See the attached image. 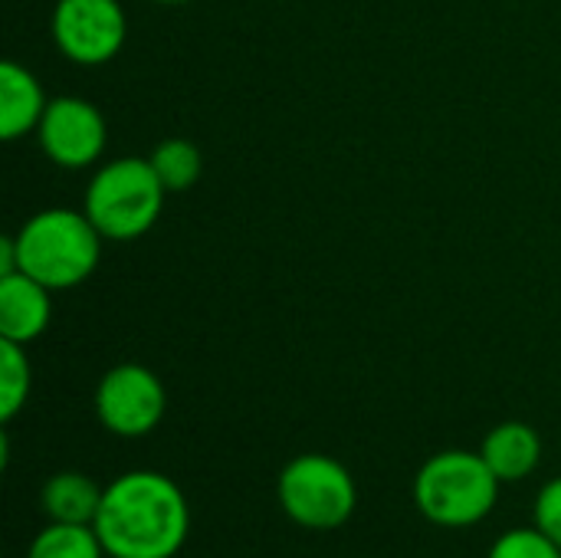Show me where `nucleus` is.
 <instances>
[{
    "mask_svg": "<svg viewBox=\"0 0 561 558\" xmlns=\"http://www.w3.org/2000/svg\"><path fill=\"white\" fill-rule=\"evenodd\" d=\"M53 322V289L26 273L0 276V339L30 345Z\"/></svg>",
    "mask_w": 561,
    "mask_h": 558,
    "instance_id": "nucleus-9",
    "label": "nucleus"
},
{
    "mask_svg": "<svg viewBox=\"0 0 561 558\" xmlns=\"http://www.w3.org/2000/svg\"><path fill=\"white\" fill-rule=\"evenodd\" d=\"M30 385H33V372H30L26 345L0 339V421L3 424L23 411L30 398Z\"/></svg>",
    "mask_w": 561,
    "mask_h": 558,
    "instance_id": "nucleus-15",
    "label": "nucleus"
},
{
    "mask_svg": "<svg viewBox=\"0 0 561 558\" xmlns=\"http://www.w3.org/2000/svg\"><path fill=\"white\" fill-rule=\"evenodd\" d=\"M26 558H105V549L95 526L49 523L30 543Z\"/></svg>",
    "mask_w": 561,
    "mask_h": 558,
    "instance_id": "nucleus-13",
    "label": "nucleus"
},
{
    "mask_svg": "<svg viewBox=\"0 0 561 558\" xmlns=\"http://www.w3.org/2000/svg\"><path fill=\"white\" fill-rule=\"evenodd\" d=\"M151 168L154 174L161 178L164 191L168 194H181V191H191L197 181H201V171H204V158L201 151L184 141V138H168L161 141L154 151H151Z\"/></svg>",
    "mask_w": 561,
    "mask_h": 558,
    "instance_id": "nucleus-14",
    "label": "nucleus"
},
{
    "mask_svg": "<svg viewBox=\"0 0 561 558\" xmlns=\"http://www.w3.org/2000/svg\"><path fill=\"white\" fill-rule=\"evenodd\" d=\"M500 500V477L483 454L440 451L414 477V503L421 516L440 529H470L483 523Z\"/></svg>",
    "mask_w": 561,
    "mask_h": 558,
    "instance_id": "nucleus-3",
    "label": "nucleus"
},
{
    "mask_svg": "<svg viewBox=\"0 0 561 558\" xmlns=\"http://www.w3.org/2000/svg\"><path fill=\"white\" fill-rule=\"evenodd\" d=\"M105 487H99L92 477L62 470L53 474L43 490H39V506L49 523H76V526H92L102 506Z\"/></svg>",
    "mask_w": 561,
    "mask_h": 558,
    "instance_id": "nucleus-12",
    "label": "nucleus"
},
{
    "mask_svg": "<svg viewBox=\"0 0 561 558\" xmlns=\"http://www.w3.org/2000/svg\"><path fill=\"white\" fill-rule=\"evenodd\" d=\"M102 234L89 214L72 207H46L16 234V273L33 276L46 289H72L85 283L102 257Z\"/></svg>",
    "mask_w": 561,
    "mask_h": 558,
    "instance_id": "nucleus-2",
    "label": "nucleus"
},
{
    "mask_svg": "<svg viewBox=\"0 0 561 558\" xmlns=\"http://www.w3.org/2000/svg\"><path fill=\"white\" fill-rule=\"evenodd\" d=\"M486 467L500 477V483H516L526 480L529 474H536L539 460H542V441L536 434V428L523 424V421H506L496 424L480 447Z\"/></svg>",
    "mask_w": 561,
    "mask_h": 558,
    "instance_id": "nucleus-11",
    "label": "nucleus"
},
{
    "mask_svg": "<svg viewBox=\"0 0 561 558\" xmlns=\"http://www.w3.org/2000/svg\"><path fill=\"white\" fill-rule=\"evenodd\" d=\"M168 408L161 378L135 362L115 365L102 375L95 388V418L115 437H145L151 434Z\"/></svg>",
    "mask_w": 561,
    "mask_h": 558,
    "instance_id": "nucleus-6",
    "label": "nucleus"
},
{
    "mask_svg": "<svg viewBox=\"0 0 561 558\" xmlns=\"http://www.w3.org/2000/svg\"><path fill=\"white\" fill-rule=\"evenodd\" d=\"M164 184L148 158H115L85 187V214L105 240L145 237L164 207Z\"/></svg>",
    "mask_w": 561,
    "mask_h": 558,
    "instance_id": "nucleus-4",
    "label": "nucleus"
},
{
    "mask_svg": "<svg viewBox=\"0 0 561 558\" xmlns=\"http://www.w3.org/2000/svg\"><path fill=\"white\" fill-rule=\"evenodd\" d=\"M95 533L112 558H174L191 533L184 490L158 470H131L105 487Z\"/></svg>",
    "mask_w": 561,
    "mask_h": 558,
    "instance_id": "nucleus-1",
    "label": "nucleus"
},
{
    "mask_svg": "<svg viewBox=\"0 0 561 558\" xmlns=\"http://www.w3.org/2000/svg\"><path fill=\"white\" fill-rule=\"evenodd\" d=\"M276 500L289 523L329 533L352 520L358 506V487L342 460L329 454H302L283 467L276 480Z\"/></svg>",
    "mask_w": 561,
    "mask_h": 558,
    "instance_id": "nucleus-5",
    "label": "nucleus"
},
{
    "mask_svg": "<svg viewBox=\"0 0 561 558\" xmlns=\"http://www.w3.org/2000/svg\"><path fill=\"white\" fill-rule=\"evenodd\" d=\"M128 20L118 0H59L53 10V39L69 62L102 66L125 46Z\"/></svg>",
    "mask_w": 561,
    "mask_h": 558,
    "instance_id": "nucleus-7",
    "label": "nucleus"
},
{
    "mask_svg": "<svg viewBox=\"0 0 561 558\" xmlns=\"http://www.w3.org/2000/svg\"><path fill=\"white\" fill-rule=\"evenodd\" d=\"M46 95L43 86L36 82V76L7 59L0 66V138L3 141H16L26 132H36L43 112H46Z\"/></svg>",
    "mask_w": 561,
    "mask_h": 558,
    "instance_id": "nucleus-10",
    "label": "nucleus"
},
{
    "mask_svg": "<svg viewBox=\"0 0 561 558\" xmlns=\"http://www.w3.org/2000/svg\"><path fill=\"white\" fill-rule=\"evenodd\" d=\"M36 138L53 164L79 171L102 158L108 128L92 102L79 95H59L46 102V112L36 125Z\"/></svg>",
    "mask_w": 561,
    "mask_h": 558,
    "instance_id": "nucleus-8",
    "label": "nucleus"
},
{
    "mask_svg": "<svg viewBox=\"0 0 561 558\" xmlns=\"http://www.w3.org/2000/svg\"><path fill=\"white\" fill-rule=\"evenodd\" d=\"M486 558H561V549L546 533H539L533 526V529H510V533H503L490 546Z\"/></svg>",
    "mask_w": 561,
    "mask_h": 558,
    "instance_id": "nucleus-16",
    "label": "nucleus"
},
{
    "mask_svg": "<svg viewBox=\"0 0 561 558\" xmlns=\"http://www.w3.org/2000/svg\"><path fill=\"white\" fill-rule=\"evenodd\" d=\"M533 516H536V529L546 533L561 549V477L549 480L539 490L536 506H533Z\"/></svg>",
    "mask_w": 561,
    "mask_h": 558,
    "instance_id": "nucleus-17",
    "label": "nucleus"
},
{
    "mask_svg": "<svg viewBox=\"0 0 561 558\" xmlns=\"http://www.w3.org/2000/svg\"><path fill=\"white\" fill-rule=\"evenodd\" d=\"M7 273H16V243H13V237L0 240V276H7Z\"/></svg>",
    "mask_w": 561,
    "mask_h": 558,
    "instance_id": "nucleus-18",
    "label": "nucleus"
},
{
    "mask_svg": "<svg viewBox=\"0 0 561 558\" xmlns=\"http://www.w3.org/2000/svg\"><path fill=\"white\" fill-rule=\"evenodd\" d=\"M158 3H191V0H158Z\"/></svg>",
    "mask_w": 561,
    "mask_h": 558,
    "instance_id": "nucleus-19",
    "label": "nucleus"
}]
</instances>
